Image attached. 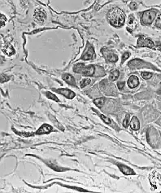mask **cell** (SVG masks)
Masks as SVG:
<instances>
[{
    "label": "cell",
    "mask_w": 161,
    "mask_h": 193,
    "mask_svg": "<svg viewBox=\"0 0 161 193\" xmlns=\"http://www.w3.org/2000/svg\"><path fill=\"white\" fill-rule=\"evenodd\" d=\"M133 16H130V22H129V24H132V22H133Z\"/></svg>",
    "instance_id": "29"
},
{
    "label": "cell",
    "mask_w": 161,
    "mask_h": 193,
    "mask_svg": "<svg viewBox=\"0 0 161 193\" xmlns=\"http://www.w3.org/2000/svg\"><path fill=\"white\" fill-rule=\"evenodd\" d=\"M95 67L94 65H90L88 67H85L84 70L82 72V75L85 77H91L95 74Z\"/></svg>",
    "instance_id": "11"
},
{
    "label": "cell",
    "mask_w": 161,
    "mask_h": 193,
    "mask_svg": "<svg viewBox=\"0 0 161 193\" xmlns=\"http://www.w3.org/2000/svg\"><path fill=\"white\" fill-rule=\"evenodd\" d=\"M105 98H98V99H95V100H94V103H95V104L98 108H101L102 106L103 105V104H104V102H105Z\"/></svg>",
    "instance_id": "17"
},
{
    "label": "cell",
    "mask_w": 161,
    "mask_h": 193,
    "mask_svg": "<svg viewBox=\"0 0 161 193\" xmlns=\"http://www.w3.org/2000/svg\"><path fill=\"white\" fill-rule=\"evenodd\" d=\"M52 130V127H51L48 124H44L42 125V127L39 128L38 130H37L36 134H49L51 131Z\"/></svg>",
    "instance_id": "7"
},
{
    "label": "cell",
    "mask_w": 161,
    "mask_h": 193,
    "mask_svg": "<svg viewBox=\"0 0 161 193\" xmlns=\"http://www.w3.org/2000/svg\"><path fill=\"white\" fill-rule=\"evenodd\" d=\"M56 91L58 92L60 95H64L68 99H73V97H75V93L73 91H71L69 90H68V89H58Z\"/></svg>",
    "instance_id": "9"
},
{
    "label": "cell",
    "mask_w": 161,
    "mask_h": 193,
    "mask_svg": "<svg viewBox=\"0 0 161 193\" xmlns=\"http://www.w3.org/2000/svg\"><path fill=\"white\" fill-rule=\"evenodd\" d=\"M63 79L64 81H66L68 84L71 85V86H76V81H75V79L74 77L68 74H65L63 75Z\"/></svg>",
    "instance_id": "13"
},
{
    "label": "cell",
    "mask_w": 161,
    "mask_h": 193,
    "mask_svg": "<svg viewBox=\"0 0 161 193\" xmlns=\"http://www.w3.org/2000/svg\"><path fill=\"white\" fill-rule=\"evenodd\" d=\"M0 21H1V26L3 27V26H4V25H5V22L7 21V19H6V17L4 16V15H1V19H0Z\"/></svg>",
    "instance_id": "27"
},
{
    "label": "cell",
    "mask_w": 161,
    "mask_h": 193,
    "mask_svg": "<svg viewBox=\"0 0 161 193\" xmlns=\"http://www.w3.org/2000/svg\"><path fill=\"white\" fill-rule=\"evenodd\" d=\"M155 16H156V13H155V11H145L142 15L141 21H142L143 25H151V23L154 21Z\"/></svg>",
    "instance_id": "2"
},
{
    "label": "cell",
    "mask_w": 161,
    "mask_h": 193,
    "mask_svg": "<svg viewBox=\"0 0 161 193\" xmlns=\"http://www.w3.org/2000/svg\"><path fill=\"white\" fill-rule=\"evenodd\" d=\"M130 114H126L125 118L123 121V127H129V122H130Z\"/></svg>",
    "instance_id": "22"
},
{
    "label": "cell",
    "mask_w": 161,
    "mask_h": 193,
    "mask_svg": "<svg viewBox=\"0 0 161 193\" xmlns=\"http://www.w3.org/2000/svg\"><path fill=\"white\" fill-rule=\"evenodd\" d=\"M34 17L37 21H45L46 17V14L42 11L41 10H36L35 11V13H34Z\"/></svg>",
    "instance_id": "14"
},
{
    "label": "cell",
    "mask_w": 161,
    "mask_h": 193,
    "mask_svg": "<svg viewBox=\"0 0 161 193\" xmlns=\"http://www.w3.org/2000/svg\"><path fill=\"white\" fill-rule=\"evenodd\" d=\"M130 54L129 52L124 53L122 56V60H121V63H124V62H125V60H127L129 57H130Z\"/></svg>",
    "instance_id": "25"
},
{
    "label": "cell",
    "mask_w": 161,
    "mask_h": 193,
    "mask_svg": "<svg viewBox=\"0 0 161 193\" xmlns=\"http://www.w3.org/2000/svg\"><path fill=\"white\" fill-rule=\"evenodd\" d=\"M160 84H161V83H160Z\"/></svg>",
    "instance_id": "30"
},
{
    "label": "cell",
    "mask_w": 161,
    "mask_h": 193,
    "mask_svg": "<svg viewBox=\"0 0 161 193\" xmlns=\"http://www.w3.org/2000/svg\"><path fill=\"white\" fill-rule=\"evenodd\" d=\"M155 27H157L159 29H161V15H160L158 18L155 21Z\"/></svg>",
    "instance_id": "23"
},
{
    "label": "cell",
    "mask_w": 161,
    "mask_h": 193,
    "mask_svg": "<svg viewBox=\"0 0 161 193\" xmlns=\"http://www.w3.org/2000/svg\"><path fill=\"white\" fill-rule=\"evenodd\" d=\"M101 119L105 123H107V124H111L112 123V121H111V119L109 118V117H108L104 116V115H101Z\"/></svg>",
    "instance_id": "24"
},
{
    "label": "cell",
    "mask_w": 161,
    "mask_h": 193,
    "mask_svg": "<svg viewBox=\"0 0 161 193\" xmlns=\"http://www.w3.org/2000/svg\"><path fill=\"white\" fill-rule=\"evenodd\" d=\"M127 84L129 86V87L130 88H135L137 87L138 84H139V80H138V77L135 76V75H132L129 77L128 81H127Z\"/></svg>",
    "instance_id": "6"
},
{
    "label": "cell",
    "mask_w": 161,
    "mask_h": 193,
    "mask_svg": "<svg viewBox=\"0 0 161 193\" xmlns=\"http://www.w3.org/2000/svg\"><path fill=\"white\" fill-rule=\"evenodd\" d=\"M137 46L139 47H149V48H153L154 47V42L151 40L148 39H146L144 37H140L137 40Z\"/></svg>",
    "instance_id": "3"
},
{
    "label": "cell",
    "mask_w": 161,
    "mask_h": 193,
    "mask_svg": "<svg viewBox=\"0 0 161 193\" xmlns=\"http://www.w3.org/2000/svg\"><path fill=\"white\" fill-rule=\"evenodd\" d=\"M117 86H118L120 90H122L124 86H125V82L124 81H120V82L117 83Z\"/></svg>",
    "instance_id": "28"
},
{
    "label": "cell",
    "mask_w": 161,
    "mask_h": 193,
    "mask_svg": "<svg viewBox=\"0 0 161 193\" xmlns=\"http://www.w3.org/2000/svg\"><path fill=\"white\" fill-rule=\"evenodd\" d=\"M95 49L92 46H89L87 49L85 50V51L82 55V56H81V59L85 60H90V59H93V57L95 56Z\"/></svg>",
    "instance_id": "5"
},
{
    "label": "cell",
    "mask_w": 161,
    "mask_h": 193,
    "mask_svg": "<svg viewBox=\"0 0 161 193\" xmlns=\"http://www.w3.org/2000/svg\"><path fill=\"white\" fill-rule=\"evenodd\" d=\"M109 23L115 27H121L125 24V16L121 9L118 7H114L109 11L108 15Z\"/></svg>",
    "instance_id": "1"
},
{
    "label": "cell",
    "mask_w": 161,
    "mask_h": 193,
    "mask_svg": "<svg viewBox=\"0 0 161 193\" xmlns=\"http://www.w3.org/2000/svg\"><path fill=\"white\" fill-rule=\"evenodd\" d=\"M153 74L150 73V72H142L141 73V76L142 77L145 79V80H147V79H150L151 77H152Z\"/></svg>",
    "instance_id": "18"
},
{
    "label": "cell",
    "mask_w": 161,
    "mask_h": 193,
    "mask_svg": "<svg viewBox=\"0 0 161 193\" xmlns=\"http://www.w3.org/2000/svg\"><path fill=\"white\" fill-rule=\"evenodd\" d=\"M142 64H144V62L142 60L135 59V60H131L128 64H129V67H130V68L133 69H140L142 67H144L143 65H142Z\"/></svg>",
    "instance_id": "8"
},
{
    "label": "cell",
    "mask_w": 161,
    "mask_h": 193,
    "mask_svg": "<svg viewBox=\"0 0 161 193\" xmlns=\"http://www.w3.org/2000/svg\"><path fill=\"white\" fill-rule=\"evenodd\" d=\"M85 69V64H77L76 65H74L73 67V71L75 73H77V74H82V72Z\"/></svg>",
    "instance_id": "16"
},
{
    "label": "cell",
    "mask_w": 161,
    "mask_h": 193,
    "mask_svg": "<svg viewBox=\"0 0 161 193\" xmlns=\"http://www.w3.org/2000/svg\"><path fill=\"white\" fill-rule=\"evenodd\" d=\"M130 7L131 10H136L137 8V4L136 3H134V2H132V3H130Z\"/></svg>",
    "instance_id": "26"
},
{
    "label": "cell",
    "mask_w": 161,
    "mask_h": 193,
    "mask_svg": "<svg viewBox=\"0 0 161 193\" xmlns=\"http://www.w3.org/2000/svg\"><path fill=\"white\" fill-rule=\"evenodd\" d=\"M118 167H119L120 170L125 175H134L135 174V172L133 171L132 169L130 168L129 166H126V165H118Z\"/></svg>",
    "instance_id": "10"
},
{
    "label": "cell",
    "mask_w": 161,
    "mask_h": 193,
    "mask_svg": "<svg viewBox=\"0 0 161 193\" xmlns=\"http://www.w3.org/2000/svg\"><path fill=\"white\" fill-rule=\"evenodd\" d=\"M130 127L132 128V130H135V131L140 129V123H139V121H138L137 117H132V120L130 122Z\"/></svg>",
    "instance_id": "12"
},
{
    "label": "cell",
    "mask_w": 161,
    "mask_h": 193,
    "mask_svg": "<svg viewBox=\"0 0 161 193\" xmlns=\"http://www.w3.org/2000/svg\"><path fill=\"white\" fill-rule=\"evenodd\" d=\"M4 52L7 53L8 55H12V54H14L15 53V51L14 49L12 48V46H11L10 45H7V47H5Z\"/></svg>",
    "instance_id": "20"
},
{
    "label": "cell",
    "mask_w": 161,
    "mask_h": 193,
    "mask_svg": "<svg viewBox=\"0 0 161 193\" xmlns=\"http://www.w3.org/2000/svg\"><path fill=\"white\" fill-rule=\"evenodd\" d=\"M119 75H120L119 71L117 70V69H114V70L111 71V73L109 74V79H110L112 81H116V79L119 77Z\"/></svg>",
    "instance_id": "15"
},
{
    "label": "cell",
    "mask_w": 161,
    "mask_h": 193,
    "mask_svg": "<svg viewBox=\"0 0 161 193\" xmlns=\"http://www.w3.org/2000/svg\"><path fill=\"white\" fill-rule=\"evenodd\" d=\"M91 80L90 78H85L82 81H80V87L84 88L86 86H88L89 84H90Z\"/></svg>",
    "instance_id": "19"
},
{
    "label": "cell",
    "mask_w": 161,
    "mask_h": 193,
    "mask_svg": "<svg viewBox=\"0 0 161 193\" xmlns=\"http://www.w3.org/2000/svg\"><path fill=\"white\" fill-rule=\"evenodd\" d=\"M102 54L104 56L107 60H108L110 62H116L118 60V56L112 51H110L108 50H107V51H104V50L102 49Z\"/></svg>",
    "instance_id": "4"
},
{
    "label": "cell",
    "mask_w": 161,
    "mask_h": 193,
    "mask_svg": "<svg viewBox=\"0 0 161 193\" xmlns=\"http://www.w3.org/2000/svg\"><path fill=\"white\" fill-rule=\"evenodd\" d=\"M46 97L48 99H53V100H55V101L56 102H59V99L57 98L55 95H53L52 93H51V92H46Z\"/></svg>",
    "instance_id": "21"
}]
</instances>
